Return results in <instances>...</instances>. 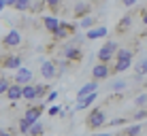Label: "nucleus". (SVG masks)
I'll return each instance as SVG.
<instances>
[{
	"instance_id": "obj_1",
	"label": "nucleus",
	"mask_w": 147,
	"mask_h": 136,
	"mask_svg": "<svg viewBox=\"0 0 147 136\" xmlns=\"http://www.w3.org/2000/svg\"><path fill=\"white\" fill-rule=\"evenodd\" d=\"M58 55L66 58L70 64H79L83 60V45H75V43H64L62 47L58 49Z\"/></svg>"
},
{
	"instance_id": "obj_2",
	"label": "nucleus",
	"mask_w": 147,
	"mask_h": 136,
	"mask_svg": "<svg viewBox=\"0 0 147 136\" xmlns=\"http://www.w3.org/2000/svg\"><path fill=\"white\" fill-rule=\"evenodd\" d=\"M77 23H70V21H64V19H60V23H58V28L51 32V38L55 43H64V41H68L70 36H75V32H77Z\"/></svg>"
},
{
	"instance_id": "obj_3",
	"label": "nucleus",
	"mask_w": 147,
	"mask_h": 136,
	"mask_svg": "<svg viewBox=\"0 0 147 136\" xmlns=\"http://www.w3.org/2000/svg\"><path fill=\"white\" fill-rule=\"evenodd\" d=\"M105 121H107V113H105L102 107H96L92 113L88 115V119H85V125H88V130H98L102 128Z\"/></svg>"
},
{
	"instance_id": "obj_4",
	"label": "nucleus",
	"mask_w": 147,
	"mask_h": 136,
	"mask_svg": "<svg viewBox=\"0 0 147 136\" xmlns=\"http://www.w3.org/2000/svg\"><path fill=\"white\" fill-rule=\"evenodd\" d=\"M117 47H119V45L115 43V41H107L102 47L98 49V53H96V60H98V62H105V64H111V62H113V58H115V51H117Z\"/></svg>"
},
{
	"instance_id": "obj_5",
	"label": "nucleus",
	"mask_w": 147,
	"mask_h": 136,
	"mask_svg": "<svg viewBox=\"0 0 147 136\" xmlns=\"http://www.w3.org/2000/svg\"><path fill=\"white\" fill-rule=\"evenodd\" d=\"M22 32H19L17 28H13V30H9V34L7 36H2V49H15V47H19L22 45Z\"/></svg>"
},
{
	"instance_id": "obj_6",
	"label": "nucleus",
	"mask_w": 147,
	"mask_h": 136,
	"mask_svg": "<svg viewBox=\"0 0 147 136\" xmlns=\"http://www.w3.org/2000/svg\"><path fill=\"white\" fill-rule=\"evenodd\" d=\"M111 77V64H105V62H96L94 68H92V79L94 81H107Z\"/></svg>"
},
{
	"instance_id": "obj_7",
	"label": "nucleus",
	"mask_w": 147,
	"mask_h": 136,
	"mask_svg": "<svg viewBox=\"0 0 147 136\" xmlns=\"http://www.w3.org/2000/svg\"><path fill=\"white\" fill-rule=\"evenodd\" d=\"M0 66L4 70H17L22 66V55L19 53H7V55H0Z\"/></svg>"
},
{
	"instance_id": "obj_8",
	"label": "nucleus",
	"mask_w": 147,
	"mask_h": 136,
	"mask_svg": "<svg viewBox=\"0 0 147 136\" xmlns=\"http://www.w3.org/2000/svg\"><path fill=\"white\" fill-rule=\"evenodd\" d=\"M40 77H43L45 81H51V79L58 77V68H55L53 60H45V62H40Z\"/></svg>"
},
{
	"instance_id": "obj_9",
	"label": "nucleus",
	"mask_w": 147,
	"mask_h": 136,
	"mask_svg": "<svg viewBox=\"0 0 147 136\" xmlns=\"http://www.w3.org/2000/svg\"><path fill=\"white\" fill-rule=\"evenodd\" d=\"M45 113V102H40V104H30V107L26 109V113H24V117L28 119V121H38L40 119V115Z\"/></svg>"
},
{
	"instance_id": "obj_10",
	"label": "nucleus",
	"mask_w": 147,
	"mask_h": 136,
	"mask_svg": "<svg viewBox=\"0 0 147 136\" xmlns=\"http://www.w3.org/2000/svg\"><path fill=\"white\" fill-rule=\"evenodd\" d=\"M13 83H19V85L32 83V70L19 66V68H17V72H15V77H13Z\"/></svg>"
},
{
	"instance_id": "obj_11",
	"label": "nucleus",
	"mask_w": 147,
	"mask_h": 136,
	"mask_svg": "<svg viewBox=\"0 0 147 136\" xmlns=\"http://www.w3.org/2000/svg\"><path fill=\"white\" fill-rule=\"evenodd\" d=\"M130 28H132V15L128 13V15H124V17L115 23V34H119V36L121 34H128Z\"/></svg>"
},
{
	"instance_id": "obj_12",
	"label": "nucleus",
	"mask_w": 147,
	"mask_h": 136,
	"mask_svg": "<svg viewBox=\"0 0 147 136\" xmlns=\"http://www.w3.org/2000/svg\"><path fill=\"white\" fill-rule=\"evenodd\" d=\"M130 64H132V60H113L111 62V74H121L126 70H130Z\"/></svg>"
},
{
	"instance_id": "obj_13",
	"label": "nucleus",
	"mask_w": 147,
	"mask_h": 136,
	"mask_svg": "<svg viewBox=\"0 0 147 136\" xmlns=\"http://www.w3.org/2000/svg\"><path fill=\"white\" fill-rule=\"evenodd\" d=\"M73 15L75 19H81L85 17V15H92V2H77L73 9Z\"/></svg>"
},
{
	"instance_id": "obj_14",
	"label": "nucleus",
	"mask_w": 147,
	"mask_h": 136,
	"mask_svg": "<svg viewBox=\"0 0 147 136\" xmlns=\"http://www.w3.org/2000/svg\"><path fill=\"white\" fill-rule=\"evenodd\" d=\"M22 98L26 100V102H34V100H36V85L34 83L22 85Z\"/></svg>"
},
{
	"instance_id": "obj_15",
	"label": "nucleus",
	"mask_w": 147,
	"mask_h": 136,
	"mask_svg": "<svg viewBox=\"0 0 147 136\" xmlns=\"http://www.w3.org/2000/svg\"><path fill=\"white\" fill-rule=\"evenodd\" d=\"M96 92H92V94H88V96H83V98H79L77 100V104H75V111H83V109H88L90 104H94L96 102Z\"/></svg>"
},
{
	"instance_id": "obj_16",
	"label": "nucleus",
	"mask_w": 147,
	"mask_h": 136,
	"mask_svg": "<svg viewBox=\"0 0 147 136\" xmlns=\"http://www.w3.org/2000/svg\"><path fill=\"white\" fill-rule=\"evenodd\" d=\"M4 96H7L11 102H17V100H22V85H19V83H11Z\"/></svg>"
},
{
	"instance_id": "obj_17",
	"label": "nucleus",
	"mask_w": 147,
	"mask_h": 136,
	"mask_svg": "<svg viewBox=\"0 0 147 136\" xmlns=\"http://www.w3.org/2000/svg\"><path fill=\"white\" fill-rule=\"evenodd\" d=\"M40 21H43V28L47 30L49 34L53 32L55 28H58V23H60V19L55 17V15H45V17H40Z\"/></svg>"
},
{
	"instance_id": "obj_18",
	"label": "nucleus",
	"mask_w": 147,
	"mask_h": 136,
	"mask_svg": "<svg viewBox=\"0 0 147 136\" xmlns=\"http://www.w3.org/2000/svg\"><path fill=\"white\" fill-rule=\"evenodd\" d=\"M92 92H98V81H94V79H92L90 83H85L83 87L77 92V100L83 98V96H88V94H92Z\"/></svg>"
},
{
	"instance_id": "obj_19",
	"label": "nucleus",
	"mask_w": 147,
	"mask_h": 136,
	"mask_svg": "<svg viewBox=\"0 0 147 136\" xmlns=\"http://www.w3.org/2000/svg\"><path fill=\"white\" fill-rule=\"evenodd\" d=\"M102 36H107V28H105V26H100V28H90L88 34H85V38H88V41H96V38H102Z\"/></svg>"
},
{
	"instance_id": "obj_20",
	"label": "nucleus",
	"mask_w": 147,
	"mask_h": 136,
	"mask_svg": "<svg viewBox=\"0 0 147 136\" xmlns=\"http://www.w3.org/2000/svg\"><path fill=\"white\" fill-rule=\"evenodd\" d=\"M132 58H134V49H130V47H117L113 60H132Z\"/></svg>"
},
{
	"instance_id": "obj_21",
	"label": "nucleus",
	"mask_w": 147,
	"mask_h": 136,
	"mask_svg": "<svg viewBox=\"0 0 147 136\" xmlns=\"http://www.w3.org/2000/svg\"><path fill=\"white\" fill-rule=\"evenodd\" d=\"M145 74H147V58H143V60L134 66V79H136V81H141Z\"/></svg>"
},
{
	"instance_id": "obj_22",
	"label": "nucleus",
	"mask_w": 147,
	"mask_h": 136,
	"mask_svg": "<svg viewBox=\"0 0 147 136\" xmlns=\"http://www.w3.org/2000/svg\"><path fill=\"white\" fill-rule=\"evenodd\" d=\"M43 134H45V128H43L40 121H34L32 125H30V130L26 132V136H43Z\"/></svg>"
},
{
	"instance_id": "obj_23",
	"label": "nucleus",
	"mask_w": 147,
	"mask_h": 136,
	"mask_svg": "<svg viewBox=\"0 0 147 136\" xmlns=\"http://www.w3.org/2000/svg\"><path fill=\"white\" fill-rule=\"evenodd\" d=\"M49 87H51V85L38 83V85H36V100H34V102H40V100H45V96L49 94Z\"/></svg>"
},
{
	"instance_id": "obj_24",
	"label": "nucleus",
	"mask_w": 147,
	"mask_h": 136,
	"mask_svg": "<svg viewBox=\"0 0 147 136\" xmlns=\"http://www.w3.org/2000/svg\"><path fill=\"white\" fill-rule=\"evenodd\" d=\"M30 2H32V0H15V4L11 9H15L17 13H28L30 11Z\"/></svg>"
},
{
	"instance_id": "obj_25",
	"label": "nucleus",
	"mask_w": 147,
	"mask_h": 136,
	"mask_svg": "<svg viewBox=\"0 0 147 136\" xmlns=\"http://www.w3.org/2000/svg\"><path fill=\"white\" fill-rule=\"evenodd\" d=\"M43 9H45V0H32V2H30V11L28 13L40 15V13H43Z\"/></svg>"
},
{
	"instance_id": "obj_26",
	"label": "nucleus",
	"mask_w": 147,
	"mask_h": 136,
	"mask_svg": "<svg viewBox=\"0 0 147 136\" xmlns=\"http://www.w3.org/2000/svg\"><path fill=\"white\" fill-rule=\"evenodd\" d=\"M77 26H79V28H88V30H90V28H94V26H96V19L92 17V15H85V17H81L79 21H77Z\"/></svg>"
},
{
	"instance_id": "obj_27",
	"label": "nucleus",
	"mask_w": 147,
	"mask_h": 136,
	"mask_svg": "<svg viewBox=\"0 0 147 136\" xmlns=\"http://www.w3.org/2000/svg\"><path fill=\"white\" fill-rule=\"evenodd\" d=\"M45 7L51 11V15L60 13V9H62V0H45Z\"/></svg>"
},
{
	"instance_id": "obj_28",
	"label": "nucleus",
	"mask_w": 147,
	"mask_h": 136,
	"mask_svg": "<svg viewBox=\"0 0 147 136\" xmlns=\"http://www.w3.org/2000/svg\"><path fill=\"white\" fill-rule=\"evenodd\" d=\"M141 132H143V128H141V125H128V128L121 132V136H139Z\"/></svg>"
},
{
	"instance_id": "obj_29",
	"label": "nucleus",
	"mask_w": 147,
	"mask_h": 136,
	"mask_svg": "<svg viewBox=\"0 0 147 136\" xmlns=\"http://www.w3.org/2000/svg\"><path fill=\"white\" fill-rule=\"evenodd\" d=\"M128 123V117H117V119H111V121H105L107 128H117V125H126Z\"/></svg>"
},
{
	"instance_id": "obj_30",
	"label": "nucleus",
	"mask_w": 147,
	"mask_h": 136,
	"mask_svg": "<svg viewBox=\"0 0 147 136\" xmlns=\"http://www.w3.org/2000/svg\"><path fill=\"white\" fill-rule=\"evenodd\" d=\"M132 119H134V121H141V119H147V107H141V109H136L134 113H132Z\"/></svg>"
},
{
	"instance_id": "obj_31",
	"label": "nucleus",
	"mask_w": 147,
	"mask_h": 136,
	"mask_svg": "<svg viewBox=\"0 0 147 136\" xmlns=\"http://www.w3.org/2000/svg\"><path fill=\"white\" fill-rule=\"evenodd\" d=\"M13 81L9 77H2V74H0V96H4L7 94V89H9V85H11Z\"/></svg>"
},
{
	"instance_id": "obj_32",
	"label": "nucleus",
	"mask_w": 147,
	"mask_h": 136,
	"mask_svg": "<svg viewBox=\"0 0 147 136\" xmlns=\"http://www.w3.org/2000/svg\"><path fill=\"white\" fill-rule=\"evenodd\" d=\"M30 125H32V121H28L26 117H22V119H19V128H17V132H19V134H26L28 130H30Z\"/></svg>"
},
{
	"instance_id": "obj_33",
	"label": "nucleus",
	"mask_w": 147,
	"mask_h": 136,
	"mask_svg": "<svg viewBox=\"0 0 147 136\" xmlns=\"http://www.w3.org/2000/svg\"><path fill=\"white\" fill-rule=\"evenodd\" d=\"M126 87H128L126 81H113V83H111V92H124Z\"/></svg>"
},
{
	"instance_id": "obj_34",
	"label": "nucleus",
	"mask_w": 147,
	"mask_h": 136,
	"mask_svg": "<svg viewBox=\"0 0 147 136\" xmlns=\"http://www.w3.org/2000/svg\"><path fill=\"white\" fill-rule=\"evenodd\" d=\"M134 107L141 109V107H147V94H139L134 98Z\"/></svg>"
},
{
	"instance_id": "obj_35",
	"label": "nucleus",
	"mask_w": 147,
	"mask_h": 136,
	"mask_svg": "<svg viewBox=\"0 0 147 136\" xmlns=\"http://www.w3.org/2000/svg\"><path fill=\"white\" fill-rule=\"evenodd\" d=\"M55 98H58V92H49L47 96H45V100H43V102H45V104H49V102H53Z\"/></svg>"
},
{
	"instance_id": "obj_36",
	"label": "nucleus",
	"mask_w": 147,
	"mask_h": 136,
	"mask_svg": "<svg viewBox=\"0 0 147 136\" xmlns=\"http://www.w3.org/2000/svg\"><path fill=\"white\" fill-rule=\"evenodd\" d=\"M49 115H64V111L60 107H51V109H49Z\"/></svg>"
},
{
	"instance_id": "obj_37",
	"label": "nucleus",
	"mask_w": 147,
	"mask_h": 136,
	"mask_svg": "<svg viewBox=\"0 0 147 136\" xmlns=\"http://www.w3.org/2000/svg\"><path fill=\"white\" fill-rule=\"evenodd\" d=\"M121 4H124L126 9H132L134 4H136V0H121Z\"/></svg>"
},
{
	"instance_id": "obj_38",
	"label": "nucleus",
	"mask_w": 147,
	"mask_h": 136,
	"mask_svg": "<svg viewBox=\"0 0 147 136\" xmlns=\"http://www.w3.org/2000/svg\"><path fill=\"white\" fill-rule=\"evenodd\" d=\"M141 17H143V19H141V21H143V26L147 28V7L143 9V11H141Z\"/></svg>"
},
{
	"instance_id": "obj_39",
	"label": "nucleus",
	"mask_w": 147,
	"mask_h": 136,
	"mask_svg": "<svg viewBox=\"0 0 147 136\" xmlns=\"http://www.w3.org/2000/svg\"><path fill=\"white\" fill-rule=\"evenodd\" d=\"M0 136H15V130H0Z\"/></svg>"
},
{
	"instance_id": "obj_40",
	"label": "nucleus",
	"mask_w": 147,
	"mask_h": 136,
	"mask_svg": "<svg viewBox=\"0 0 147 136\" xmlns=\"http://www.w3.org/2000/svg\"><path fill=\"white\" fill-rule=\"evenodd\" d=\"M0 2H2L4 7H13V4H15V0H0Z\"/></svg>"
},
{
	"instance_id": "obj_41",
	"label": "nucleus",
	"mask_w": 147,
	"mask_h": 136,
	"mask_svg": "<svg viewBox=\"0 0 147 136\" xmlns=\"http://www.w3.org/2000/svg\"><path fill=\"white\" fill-rule=\"evenodd\" d=\"M4 9H7V7H4V4H2V2H0V13H2V11H4Z\"/></svg>"
},
{
	"instance_id": "obj_42",
	"label": "nucleus",
	"mask_w": 147,
	"mask_h": 136,
	"mask_svg": "<svg viewBox=\"0 0 147 136\" xmlns=\"http://www.w3.org/2000/svg\"><path fill=\"white\" fill-rule=\"evenodd\" d=\"M98 136H111V134H98Z\"/></svg>"
}]
</instances>
